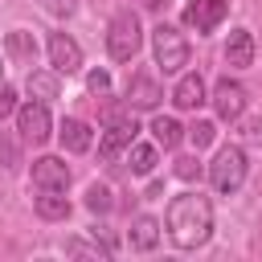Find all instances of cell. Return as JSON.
Instances as JSON below:
<instances>
[{
  "label": "cell",
  "mask_w": 262,
  "mask_h": 262,
  "mask_svg": "<svg viewBox=\"0 0 262 262\" xmlns=\"http://www.w3.org/2000/svg\"><path fill=\"white\" fill-rule=\"evenodd\" d=\"M25 90H29V98H37V102H53L57 94H61V74L57 70H29V78H25Z\"/></svg>",
  "instance_id": "5bb4252c"
},
{
  "label": "cell",
  "mask_w": 262,
  "mask_h": 262,
  "mask_svg": "<svg viewBox=\"0 0 262 262\" xmlns=\"http://www.w3.org/2000/svg\"><path fill=\"white\" fill-rule=\"evenodd\" d=\"M184 139H188V143L201 151V147H209V143L217 139V123H209V119H196V123L184 131Z\"/></svg>",
  "instance_id": "44dd1931"
},
{
  "label": "cell",
  "mask_w": 262,
  "mask_h": 262,
  "mask_svg": "<svg viewBox=\"0 0 262 262\" xmlns=\"http://www.w3.org/2000/svg\"><path fill=\"white\" fill-rule=\"evenodd\" d=\"M246 172H250L246 147H242V143H225V147H217V156H213V164H209V184H213L221 196H233V192L246 184Z\"/></svg>",
  "instance_id": "7a4b0ae2"
},
{
  "label": "cell",
  "mask_w": 262,
  "mask_h": 262,
  "mask_svg": "<svg viewBox=\"0 0 262 262\" xmlns=\"http://www.w3.org/2000/svg\"><path fill=\"white\" fill-rule=\"evenodd\" d=\"M16 90L8 86V82H0V119H8V115H16Z\"/></svg>",
  "instance_id": "4316f807"
},
{
  "label": "cell",
  "mask_w": 262,
  "mask_h": 262,
  "mask_svg": "<svg viewBox=\"0 0 262 262\" xmlns=\"http://www.w3.org/2000/svg\"><path fill=\"white\" fill-rule=\"evenodd\" d=\"M242 123V139L246 143H262V119H237Z\"/></svg>",
  "instance_id": "f1b7e54d"
},
{
  "label": "cell",
  "mask_w": 262,
  "mask_h": 262,
  "mask_svg": "<svg viewBox=\"0 0 262 262\" xmlns=\"http://www.w3.org/2000/svg\"><path fill=\"white\" fill-rule=\"evenodd\" d=\"M123 102H127V111H156L164 102V86L156 82L151 70H135L131 82H127V98Z\"/></svg>",
  "instance_id": "52a82bcc"
},
{
  "label": "cell",
  "mask_w": 262,
  "mask_h": 262,
  "mask_svg": "<svg viewBox=\"0 0 262 262\" xmlns=\"http://www.w3.org/2000/svg\"><path fill=\"white\" fill-rule=\"evenodd\" d=\"M33 209H37V217H45V221H66V217H70V201H66L61 192H37V196H33Z\"/></svg>",
  "instance_id": "d6986e66"
},
{
  "label": "cell",
  "mask_w": 262,
  "mask_h": 262,
  "mask_svg": "<svg viewBox=\"0 0 262 262\" xmlns=\"http://www.w3.org/2000/svg\"><path fill=\"white\" fill-rule=\"evenodd\" d=\"M4 53H8L12 66H29V70H33V61H37V41H33V33H29V29H12V33L4 37Z\"/></svg>",
  "instance_id": "2e32d148"
},
{
  "label": "cell",
  "mask_w": 262,
  "mask_h": 262,
  "mask_svg": "<svg viewBox=\"0 0 262 262\" xmlns=\"http://www.w3.org/2000/svg\"><path fill=\"white\" fill-rule=\"evenodd\" d=\"M57 139H61V147H66L70 156H82V151H90L94 131H90V123H82V119H61Z\"/></svg>",
  "instance_id": "9a60e30c"
},
{
  "label": "cell",
  "mask_w": 262,
  "mask_h": 262,
  "mask_svg": "<svg viewBox=\"0 0 262 262\" xmlns=\"http://www.w3.org/2000/svg\"><path fill=\"white\" fill-rule=\"evenodd\" d=\"M45 49H49V66L57 70V74H78L82 70V45L70 37V33H49V41H45Z\"/></svg>",
  "instance_id": "30bf717a"
},
{
  "label": "cell",
  "mask_w": 262,
  "mask_h": 262,
  "mask_svg": "<svg viewBox=\"0 0 262 262\" xmlns=\"http://www.w3.org/2000/svg\"><path fill=\"white\" fill-rule=\"evenodd\" d=\"M0 168H4V172H16V168H20V143H16V135H8V131H0Z\"/></svg>",
  "instance_id": "7402d4cb"
},
{
  "label": "cell",
  "mask_w": 262,
  "mask_h": 262,
  "mask_svg": "<svg viewBox=\"0 0 262 262\" xmlns=\"http://www.w3.org/2000/svg\"><path fill=\"white\" fill-rule=\"evenodd\" d=\"M37 4H41L49 16H70V12L78 8V0H37Z\"/></svg>",
  "instance_id": "83f0119b"
},
{
  "label": "cell",
  "mask_w": 262,
  "mask_h": 262,
  "mask_svg": "<svg viewBox=\"0 0 262 262\" xmlns=\"http://www.w3.org/2000/svg\"><path fill=\"white\" fill-rule=\"evenodd\" d=\"M127 164H131V172L135 176H151L156 172V143H131L127 147Z\"/></svg>",
  "instance_id": "ffe728a7"
},
{
  "label": "cell",
  "mask_w": 262,
  "mask_h": 262,
  "mask_svg": "<svg viewBox=\"0 0 262 262\" xmlns=\"http://www.w3.org/2000/svg\"><path fill=\"white\" fill-rule=\"evenodd\" d=\"M139 8H147V12H160V8H164V0H139Z\"/></svg>",
  "instance_id": "4dcf8cb0"
},
{
  "label": "cell",
  "mask_w": 262,
  "mask_h": 262,
  "mask_svg": "<svg viewBox=\"0 0 262 262\" xmlns=\"http://www.w3.org/2000/svg\"><path fill=\"white\" fill-rule=\"evenodd\" d=\"M205 78L196 74V70H188V74H180V82L172 86V106L176 111H196L201 102H205Z\"/></svg>",
  "instance_id": "4fadbf2b"
},
{
  "label": "cell",
  "mask_w": 262,
  "mask_h": 262,
  "mask_svg": "<svg viewBox=\"0 0 262 262\" xmlns=\"http://www.w3.org/2000/svg\"><path fill=\"white\" fill-rule=\"evenodd\" d=\"M66 254H74V258H98V262H102V258H111L98 242H78V237H70V242H66Z\"/></svg>",
  "instance_id": "cb8c5ba5"
},
{
  "label": "cell",
  "mask_w": 262,
  "mask_h": 262,
  "mask_svg": "<svg viewBox=\"0 0 262 262\" xmlns=\"http://www.w3.org/2000/svg\"><path fill=\"white\" fill-rule=\"evenodd\" d=\"M86 209H90V213H111V209H115L111 188H106V184H90V188H86Z\"/></svg>",
  "instance_id": "603a6c76"
},
{
  "label": "cell",
  "mask_w": 262,
  "mask_h": 262,
  "mask_svg": "<svg viewBox=\"0 0 262 262\" xmlns=\"http://www.w3.org/2000/svg\"><path fill=\"white\" fill-rule=\"evenodd\" d=\"M90 233H94V242H98V246H102V250H106V254H111V258H115V254H119V246H115V237H111V229H102V225H94V229H90Z\"/></svg>",
  "instance_id": "f546056e"
},
{
  "label": "cell",
  "mask_w": 262,
  "mask_h": 262,
  "mask_svg": "<svg viewBox=\"0 0 262 262\" xmlns=\"http://www.w3.org/2000/svg\"><path fill=\"white\" fill-rule=\"evenodd\" d=\"M176 176H180V180H196V176H201V160H196V156H180V160H176Z\"/></svg>",
  "instance_id": "484cf974"
},
{
  "label": "cell",
  "mask_w": 262,
  "mask_h": 262,
  "mask_svg": "<svg viewBox=\"0 0 262 262\" xmlns=\"http://www.w3.org/2000/svg\"><path fill=\"white\" fill-rule=\"evenodd\" d=\"M151 53H156V66L164 74H184V66H188V41H184V33L176 25L160 20L151 29Z\"/></svg>",
  "instance_id": "277c9868"
},
{
  "label": "cell",
  "mask_w": 262,
  "mask_h": 262,
  "mask_svg": "<svg viewBox=\"0 0 262 262\" xmlns=\"http://www.w3.org/2000/svg\"><path fill=\"white\" fill-rule=\"evenodd\" d=\"M164 229L172 237V246L180 250H201L209 237H213V201L196 188L188 192H176L168 201V213H164Z\"/></svg>",
  "instance_id": "6da1fadb"
},
{
  "label": "cell",
  "mask_w": 262,
  "mask_h": 262,
  "mask_svg": "<svg viewBox=\"0 0 262 262\" xmlns=\"http://www.w3.org/2000/svg\"><path fill=\"white\" fill-rule=\"evenodd\" d=\"M151 139H156V147L172 151V147H180V139H184V127H180L176 119H168V115H156V119H151Z\"/></svg>",
  "instance_id": "ac0fdd59"
},
{
  "label": "cell",
  "mask_w": 262,
  "mask_h": 262,
  "mask_svg": "<svg viewBox=\"0 0 262 262\" xmlns=\"http://www.w3.org/2000/svg\"><path fill=\"white\" fill-rule=\"evenodd\" d=\"M221 57H225L229 70H246V66H254V33H250V29H229Z\"/></svg>",
  "instance_id": "7c38bea8"
},
{
  "label": "cell",
  "mask_w": 262,
  "mask_h": 262,
  "mask_svg": "<svg viewBox=\"0 0 262 262\" xmlns=\"http://www.w3.org/2000/svg\"><path fill=\"white\" fill-rule=\"evenodd\" d=\"M0 74H4V66H0Z\"/></svg>",
  "instance_id": "1f68e13d"
},
{
  "label": "cell",
  "mask_w": 262,
  "mask_h": 262,
  "mask_svg": "<svg viewBox=\"0 0 262 262\" xmlns=\"http://www.w3.org/2000/svg\"><path fill=\"white\" fill-rule=\"evenodd\" d=\"M86 90L98 94V98H106V94H111V74H106V70H90V74H86Z\"/></svg>",
  "instance_id": "d4e9b609"
},
{
  "label": "cell",
  "mask_w": 262,
  "mask_h": 262,
  "mask_svg": "<svg viewBox=\"0 0 262 262\" xmlns=\"http://www.w3.org/2000/svg\"><path fill=\"white\" fill-rule=\"evenodd\" d=\"M135 135H139V127H135V119H115L106 131H102V139H98V156L106 160V164H115L131 143H135Z\"/></svg>",
  "instance_id": "8fae6325"
},
{
  "label": "cell",
  "mask_w": 262,
  "mask_h": 262,
  "mask_svg": "<svg viewBox=\"0 0 262 262\" xmlns=\"http://www.w3.org/2000/svg\"><path fill=\"white\" fill-rule=\"evenodd\" d=\"M16 131H20V139H29V143H45V139L53 135L49 106H45V102H37V98L20 102V106H16Z\"/></svg>",
  "instance_id": "8992f818"
},
{
  "label": "cell",
  "mask_w": 262,
  "mask_h": 262,
  "mask_svg": "<svg viewBox=\"0 0 262 262\" xmlns=\"http://www.w3.org/2000/svg\"><path fill=\"white\" fill-rule=\"evenodd\" d=\"M229 12V0H184V25L192 33H213Z\"/></svg>",
  "instance_id": "9c48e42d"
},
{
  "label": "cell",
  "mask_w": 262,
  "mask_h": 262,
  "mask_svg": "<svg viewBox=\"0 0 262 262\" xmlns=\"http://www.w3.org/2000/svg\"><path fill=\"white\" fill-rule=\"evenodd\" d=\"M246 102H250V94H246V86L237 82V78H217L213 82V111H217V119L221 123H237L242 115H246Z\"/></svg>",
  "instance_id": "5b68a950"
},
{
  "label": "cell",
  "mask_w": 262,
  "mask_h": 262,
  "mask_svg": "<svg viewBox=\"0 0 262 262\" xmlns=\"http://www.w3.org/2000/svg\"><path fill=\"white\" fill-rule=\"evenodd\" d=\"M143 49V29H139V16L131 8H119L106 25V53L111 61H135V53Z\"/></svg>",
  "instance_id": "3957f363"
},
{
  "label": "cell",
  "mask_w": 262,
  "mask_h": 262,
  "mask_svg": "<svg viewBox=\"0 0 262 262\" xmlns=\"http://www.w3.org/2000/svg\"><path fill=\"white\" fill-rule=\"evenodd\" d=\"M29 184L37 192H66L70 188V164L57 160V156H41V160H33Z\"/></svg>",
  "instance_id": "ba28073f"
},
{
  "label": "cell",
  "mask_w": 262,
  "mask_h": 262,
  "mask_svg": "<svg viewBox=\"0 0 262 262\" xmlns=\"http://www.w3.org/2000/svg\"><path fill=\"white\" fill-rule=\"evenodd\" d=\"M160 221L151 217V213H139L135 221H131V250H139V254H147V250H156L160 246Z\"/></svg>",
  "instance_id": "e0dca14e"
}]
</instances>
